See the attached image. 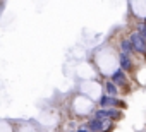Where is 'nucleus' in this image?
<instances>
[{
  "mask_svg": "<svg viewBox=\"0 0 146 132\" xmlns=\"http://www.w3.org/2000/svg\"><path fill=\"white\" fill-rule=\"evenodd\" d=\"M119 63H120V69H122V71H125V72L132 67V63H131V57H129L127 53H120V57H119Z\"/></svg>",
  "mask_w": 146,
  "mask_h": 132,
  "instance_id": "nucleus-4",
  "label": "nucleus"
},
{
  "mask_svg": "<svg viewBox=\"0 0 146 132\" xmlns=\"http://www.w3.org/2000/svg\"><path fill=\"white\" fill-rule=\"evenodd\" d=\"M119 105H122V101L117 100V96H108V94H105V96L100 98V106H102V108H113V106H119Z\"/></svg>",
  "mask_w": 146,
  "mask_h": 132,
  "instance_id": "nucleus-2",
  "label": "nucleus"
},
{
  "mask_svg": "<svg viewBox=\"0 0 146 132\" xmlns=\"http://www.w3.org/2000/svg\"><path fill=\"white\" fill-rule=\"evenodd\" d=\"M76 132H91V130H90V129H84V127H79Z\"/></svg>",
  "mask_w": 146,
  "mask_h": 132,
  "instance_id": "nucleus-9",
  "label": "nucleus"
},
{
  "mask_svg": "<svg viewBox=\"0 0 146 132\" xmlns=\"http://www.w3.org/2000/svg\"><path fill=\"white\" fill-rule=\"evenodd\" d=\"M120 50H122V53L131 55V51H132L134 48H132V45H131V41H129V40H122V41H120Z\"/></svg>",
  "mask_w": 146,
  "mask_h": 132,
  "instance_id": "nucleus-7",
  "label": "nucleus"
},
{
  "mask_svg": "<svg viewBox=\"0 0 146 132\" xmlns=\"http://www.w3.org/2000/svg\"><path fill=\"white\" fill-rule=\"evenodd\" d=\"M107 125H108L107 120H100V118H95V117L88 122V129H90L91 132H102V130H105Z\"/></svg>",
  "mask_w": 146,
  "mask_h": 132,
  "instance_id": "nucleus-3",
  "label": "nucleus"
},
{
  "mask_svg": "<svg viewBox=\"0 0 146 132\" xmlns=\"http://www.w3.org/2000/svg\"><path fill=\"white\" fill-rule=\"evenodd\" d=\"M144 22H146V19H144Z\"/></svg>",
  "mask_w": 146,
  "mask_h": 132,
  "instance_id": "nucleus-10",
  "label": "nucleus"
},
{
  "mask_svg": "<svg viewBox=\"0 0 146 132\" xmlns=\"http://www.w3.org/2000/svg\"><path fill=\"white\" fill-rule=\"evenodd\" d=\"M112 81L117 84V86H124L125 84V71H115L113 76H112Z\"/></svg>",
  "mask_w": 146,
  "mask_h": 132,
  "instance_id": "nucleus-5",
  "label": "nucleus"
},
{
  "mask_svg": "<svg viewBox=\"0 0 146 132\" xmlns=\"http://www.w3.org/2000/svg\"><path fill=\"white\" fill-rule=\"evenodd\" d=\"M137 31H139V34L144 38V41H146V22H144V24H139V26H137Z\"/></svg>",
  "mask_w": 146,
  "mask_h": 132,
  "instance_id": "nucleus-8",
  "label": "nucleus"
},
{
  "mask_svg": "<svg viewBox=\"0 0 146 132\" xmlns=\"http://www.w3.org/2000/svg\"><path fill=\"white\" fill-rule=\"evenodd\" d=\"M129 41H131V45H132L134 51H137V53H143V55L146 57V41H144V38L139 34V31H134V33H131V36H129Z\"/></svg>",
  "mask_w": 146,
  "mask_h": 132,
  "instance_id": "nucleus-1",
  "label": "nucleus"
},
{
  "mask_svg": "<svg viewBox=\"0 0 146 132\" xmlns=\"http://www.w3.org/2000/svg\"><path fill=\"white\" fill-rule=\"evenodd\" d=\"M105 93H107L108 96H117V93H119L117 84H115L113 81H107V82H105Z\"/></svg>",
  "mask_w": 146,
  "mask_h": 132,
  "instance_id": "nucleus-6",
  "label": "nucleus"
}]
</instances>
